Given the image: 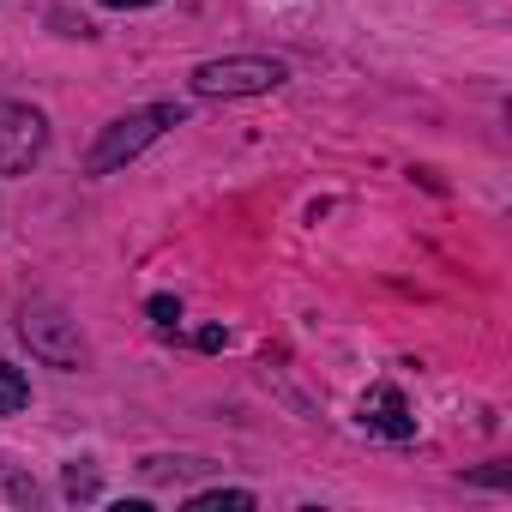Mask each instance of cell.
I'll use <instances>...</instances> for the list:
<instances>
[{
  "instance_id": "6da1fadb",
  "label": "cell",
  "mask_w": 512,
  "mask_h": 512,
  "mask_svg": "<svg viewBox=\"0 0 512 512\" xmlns=\"http://www.w3.org/2000/svg\"><path fill=\"white\" fill-rule=\"evenodd\" d=\"M181 121V109L175 103H151V109H133V115H121V121H109L103 127V139L91 145V157H85V169L91 175H109V169H121V163H133L163 127H175Z\"/></svg>"
},
{
  "instance_id": "7a4b0ae2",
  "label": "cell",
  "mask_w": 512,
  "mask_h": 512,
  "mask_svg": "<svg viewBox=\"0 0 512 512\" xmlns=\"http://www.w3.org/2000/svg\"><path fill=\"white\" fill-rule=\"evenodd\" d=\"M284 85V61L266 55H229V61H205L193 67V91L199 97H260Z\"/></svg>"
},
{
  "instance_id": "3957f363",
  "label": "cell",
  "mask_w": 512,
  "mask_h": 512,
  "mask_svg": "<svg viewBox=\"0 0 512 512\" xmlns=\"http://www.w3.org/2000/svg\"><path fill=\"white\" fill-rule=\"evenodd\" d=\"M19 338L31 344V356H43L49 368H79L85 362V338H79V320H67L61 308L37 302L19 314Z\"/></svg>"
},
{
  "instance_id": "277c9868",
  "label": "cell",
  "mask_w": 512,
  "mask_h": 512,
  "mask_svg": "<svg viewBox=\"0 0 512 512\" xmlns=\"http://www.w3.org/2000/svg\"><path fill=\"white\" fill-rule=\"evenodd\" d=\"M49 145V121L31 103H0V175H25Z\"/></svg>"
},
{
  "instance_id": "5b68a950",
  "label": "cell",
  "mask_w": 512,
  "mask_h": 512,
  "mask_svg": "<svg viewBox=\"0 0 512 512\" xmlns=\"http://www.w3.org/2000/svg\"><path fill=\"white\" fill-rule=\"evenodd\" d=\"M362 428H374V434H386V440H410V434H416V416H410V404H404L398 386H374V392L362 398Z\"/></svg>"
},
{
  "instance_id": "8992f818",
  "label": "cell",
  "mask_w": 512,
  "mask_h": 512,
  "mask_svg": "<svg viewBox=\"0 0 512 512\" xmlns=\"http://www.w3.org/2000/svg\"><path fill=\"white\" fill-rule=\"evenodd\" d=\"M187 512H253V494L247 488H211V494H193Z\"/></svg>"
},
{
  "instance_id": "52a82bcc",
  "label": "cell",
  "mask_w": 512,
  "mask_h": 512,
  "mask_svg": "<svg viewBox=\"0 0 512 512\" xmlns=\"http://www.w3.org/2000/svg\"><path fill=\"white\" fill-rule=\"evenodd\" d=\"M25 404H31V380L13 362H0V416H19Z\"/></svg>"
},
{
  "instance_id": "ba28073f",
  "label": "cell",
  "mask_w": 512,
  "mask_h": 512,
  "mask_svg": "<svg viewBox=\"0 0 512 512\" xmlns=\"http://www.w3.org/2000/svg\"><path fill=\"white\" fill-rule=\"evenodd\" d=\"M151 320H157V326L169 332V326L181 320V302H169V296H151Z\"/></svg>"
},
{
  "instance_id": "9c48e42d",
  "label": "cell",
  "mask_w": 512,
  "mask_h": 512,
  "mask_svg": "<svg viewBox=\"0 0 512 512\" xmlns=\"http://www.w3.org/2000/svg\"><path fill=\"white\" fill-rule=\"evenodd\" d=\"M67 494H73V500H79V494H85V500H91V494H97V476H91V470H79V464H73V470H67Z\"/></svg>"
},
{
  "instance_id": "30bf717a",
  "label": "cell",
  "mask_w": 512,
  "mask_h": 512,
  "mask_svg": "<svg viewBox=\"0 0 512 512\" xmlns=\"http://www.w3.org/2000/svg\"><path fill=\"white\" fill-rule=\"evenodd\" d=\"M199 350H223V326H205L199 332Z\"/></svg>"
},
{
  "instance_id": "8fae6325",
  "label": "cell",
  "mask_w": 512,
  "mask_h": 512,
  "mask_svg": "<svg viewBox=\"0 0 512 512\" xmlns=\"http://www.w3.org/2000/svg\"><path fill=\"white\" fill-rule=\"evenodd\" d=\"M103 7H157V0H103Z\"/></svg>"
}]
</instances>
